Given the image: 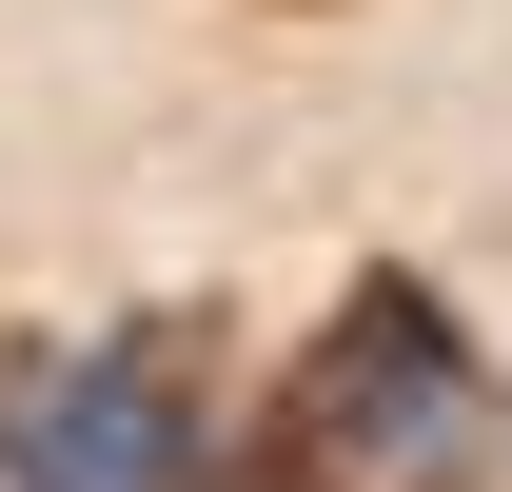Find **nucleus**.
I'll return each mask as SVG.
<instances>
[{"mask_svg": "<svg viewBox=\"0 0 512 492\" xmlns=\"http://www.w3.org/2000/svg\"><path fill=\"white\" fill-rule=\"evenodd\" d=\"M197 492H316V473H296L276 433H237V453H217V473H197Z\"/></svg>", "mask_w": 512, "mask_h": 492, "instance_id": "7ed1b4c3", "label": "nucleus"}, {"mask_svg": "<svg viewBox=\"0 0 512 492\" xmlns=\"http://www.w3.org/2000/svg\"><path fill=\"white\" fill-rule=\"evenodd\" d=\"M256 433H276L316 492H493L512 473V394H493V355L453 335L434 276H355Z\"/></svg>", "mask_w": 512, "mask_h": 492, "instance_id": "f257e3e1", "label": "nucleus"}, {"mask_svg": "<svg viewBox=\"0 0 512 492\" xmlns=\"http://www.w3.org/2000/svg\"><path fill=\"white\" fill-rule=\"evenodd\" d=\"M217 473V315L0 335V492H197Z\"/></svg>", "mask_w": 512, "mask_h": 492, "instance_id": "f03ea898", "label": "nucleus"}, {"mask_svg": "<svg viewBox=\"0 0 512 492\" xmlns=\"http://www.w3.org/2000/svg\"><path fill=\"white\" fill-rule=\"evenodd\" d=\"M276 20H335V0H276Z\"/></svg>", "mask_w": 512, "mask_h": 492, "instance_id": "20e7f679", "label": "nucleus"}]
</instances>
